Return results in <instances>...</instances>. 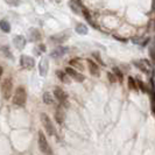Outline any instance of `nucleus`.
<instances>
[{
  "label": "nucleus",
  "mask_w": 155,
  "mask_h": 155,
  "mask_svg": "<svg viewBox=\"0 0 155 155\" xmlns=\"http://www.w3.org/2000/svg\"><path fill=\"white\" fill-rule=\"evenodd\" d=\"M27 101V92L26 89L23 86H19L16 87L15 93L13 96V103L18 105V106H25Z\"/></svg>",
  "instance_id": "f257e3e1"
},
{
  "label": "nucleus",
  "mask_w": 155,
  "mask_h": 155,
  "mask_svg": "<svg viewBox=\"0 0 155 155\" xmlns=\"http://www.w3.org/2000/svg\"><path fill=\"white\" fill-rule=\"evenodd\" d=\"M128 86L131 90H138V85H137L135 79L133 77H128Z\"/></svg>",
  "instance_id": "4be33fe9"
},
{
  "label": "nucleus",
  "mask_w": 155,
  "mask_h": 155,
  "mask_svg": "<svg viewBox=\"0 0 155 155\" xmlns=\"http://www.w3.org/2000/svg\"><path fill=\"white\" fill-rule=\"evenodd\" d=\"M13 92V83L11 78H6L2 83H1V96L5 101H8L12 96Z\"/></svg>",
  "instance_id": "7ed1b4c3"
},
{
  "label": "nucleus",
  "mask_w": 155,
  "mask_h": 155,
  "mask_svg": "<svg viewBox=\"0 0 155 155\" xmlns=\"http://www.w3.org/2000/svg\"><path fill=\"white\" fill-rule=\"evenodd\" d=\"M28 40L31 42H38L41 40V33L38 28H31L28 31Z\"/></svg>",
  "instance_id": "4468645a"
},
{
  "label": "nucleus",
  "mask_w": 155,
  "mask_h": 155,
  "mask_svg": "<svg viewBox=\"0 0 155 155\" xmlns=\"http://www.w3.org/2000/svg\"><path fill=\"white\" fill-rule=\"evenodd\" d=\"M135 83H137V85H139V87L141 89V91H142V92H146V91H147V89L145 87L143 83H142V81H141V79H140L139 77L135 79Z\"/></svg>",
  "instance_id": "393cba45"
},
{
  "label": "nucleus",
  "mask_w": 155,
  "mask_h": 155,
  "mask_svg": "<svg viewBox=\"0 0 155 155\" xmlns=\"http://www.w3.org/2000/svg\"><path fill=\"white\" fill-rule=\"evenodd\" d=\"M93 56L99 61V63H101V65H105V63L103 62V60H101V54H98V51H94V53H93Z\"/></svg>",
  "instance_id": "cd10ccee"
},
{
  "label": "nucleus",
  "mask_w": 155,
  "mask_h": 155,
  "mask_svg": "<svg viewBox=\"0 0 155 155\" xmlns=\"http://www.w3.org/2000/svg\"><path fill=\"white\" fill-rule=\"evenodd\" d=\"M78 62H79L78 60H71V61H70V64H71L72 67H76V68H78V69L84 70V65H83L82 63H78Z\"/></svg>",
  "instance_id": "5701e85b"
},
{
  "label": "nucleus",
  "mask_w": 155,
  "mask_h": 155,
  "mask_svg": "<svg viewBox=\"0 0 155 155\" xmlns=\"http://www.w3.org/2000/svg\"><path fill=\"white\" fill-rule=\"evenodd\" d=\"M34 51L36 55H41L42 53L46 51V46L45 45H38V46L34 48Z\"/></svg>",
  "instance_id": "412c9836"
},
{
  "label": "nucleus",
  "mask_w": 155,
  "mask_h": 155,
  "mask_svg": "<svg viewBox=\"0 0 155 155\" xmlns=\"http://www.w3.org/2000/svg\"><path fill=\"white\" fill-rule=\"evenodd\" d=\"M2 71H4V70H2V68L0 67V78H1V76H2Z\"/></svg>",
  "instance_id": "c85d7f7f"
},
{
  "label": "nucleus",
  "mask_w": 155,
  "mask_h": 155,
  "mask_svg": "<svg viewBox=\"0 0 155 155\" xmlns=\"http://www.w3.org/2000/svg\"><path fill=\"white\" fill-rule=\"evenodd\" d=\"M39 148L43 154H46V155L53 154V150H51V148H50L49 143H48V140H47L46 135L43 134L42 131L39 132Z\"/></svg>",
  "instance_id": "20e7f679"
},
{
  "label": "nucleus",
  "mask_w": 155,
  "mask_h": 155,
  "mask_svg": "<svg viewBox=\"0 0 155 155\" xmlns=\"http://www.w3.org/2000/svg\"><path fill=\"white\" fill-rule=\"evenodd\" d=\"M107 78H109V81L111 83H116L117 82V77L114 76L113 72H107Z\"/></svg>",
  "instance_id": "a878e982"
},
{
  "label": "nucleus",
  "mask_w": 155,
  "mask_h": 155,
  "mask_svg": "<svg viewBox=\"0 0 155 155\" xmlns=\"http://www.w3.org/2000/svg\"><path fill=\"white\" fill-rule=\"evenodd\" d=\"M69 6H70V8L75 12V13H81V11H82V5L78 2L77 0H70V2H69Z\"/></svg>",
  "instance_id": "dca6fc26"
},
{
  "label": "nucleus",
  "mask_w": 155,
  "mask_h": 155,
  "mask_svg": "<svg viewBox=\"0 0 155 155\" xmlns=\"http://www.w3.org/2000/svg\"><path fill=\"white\" fill-rule=\"evenodd\" d=\"M69 31H65L63 33H58V34H55L53 36H50V41H53L55 45H61V43H64L67 40L69 39L70 34Z\"/></svg>",
  "instance_id": "0eeeda50"
},
{
  "label": "nucleus",
  "mask_w": 155,
  "mask_h": 155,
  "mask_svg": "<svg viewBox=\"0 0 155 155\" xmlns=\"http://www.w3.org/2000/svg\"><path fill=\"white\" fill-rule=\"evenodd\" d=\"M13 43H14V46H15L16 49H19V50H22L23 48L26 47L27 40L25 39L22 35H16L15 38L13 39Z\"/></svg>",
  "instance_id": "2eb2a0df"
},
{
  "label": "nucleus",
  "mask_w": 155,
  "mask_h": 155,
  "mask_svg": "<svg viewBox=\"0 0 155 155\" xmlns=\"http://www.w3.org/2000/svg\"><path fill=\"white\" fill-rule=\"evenodd\" d=\"M54 97L62 104V106H68V94L61 87L56 86L54 89Z\"/></svg>",
  "instance_id": "39448f33"
},
{
  "label": "nucleus",
  "mask_w": 155,
  "mask_h": 155,
  "mask_svg": "<svg viewBox=\"0 0 155 155\" xmlns=\"http://www.w3.org/2000/svg\"><path fill=\"white\" fill-rule=\"evenodd\" d=\"M68 51H69V48H68V47L60 46V47H57V48H55L54 50L50 53V56H51L53 58H60V57L64 56Z\"/></svg>",
  "instance_id": "9d476101"
},
{
  "label": "nucleus",
  "mask_w": 155,
  "mask_h": 155,
  "mask_svg": "<svg viewBox=\"0 0 155 155\" xmlns=\"http://www.w3.org/2000/svg\"><path fill=\"white\" fill-rule=\"evenodd\" d=\"M0 29L4 33H9L11 31V25L6 20H1L0 21Z\"/></svg>",
  "instance_id": "aec40b11"
},
{
  "label": "nucleus",
  "mask_w": 155,
  "mask_h": 155,
  "mask_svg": "<svg viewBox=\"0 0 155 155\" xmlns=\"http://www.w3.org/2000/svg\"><path fill=\"white\" fill-rule=\"evenodd\" d=\"M75 31H76L77 34L85 35V34H87V27H86L85 25H83V23H78L77 26H76V28H75Z\"/></svg>",
  "instance_id": "a211bd4d"
},
{
  "label": "nucleus",
  "mask_w": 155,
  "mask_h": 155,
  "mask_svg": "<svg viewBox=\"0 0 155 155\" xmlns=\"http://www.w3.org/2000/svg\"><path fill=\"white\" fill-rule=\"evenodd\" d=\"M87 62V65H89V70H90V74L94 76V77H99L101 76V70H99V67L96 62H93L92 60H86Z\"/></svg>",
  "instance_id": "9b49d317"
},
{
  "label": "nucleus",
  "mask_w": 155,
  "mask_h": 155,
  "mask_svg": "<svg viewBox=\"0 0 155 155\" xmlns=\"http://www.w3.org/2000/svg\"><path fill=\"white\" fill-rule=\"evenodd\" d=\"M55 119L58 124L62 125L65 120V111H64V107L63 106H58L56 111H55Z\"/></svg>",
  "instance_id": "ddd939ff"
},
{
  "label": "nucleus",
  "mask_w": 155,
  "mask_h": 155,
  "mask_svg": "<svg viewBox=\"0 0 155 155\" xmlns=\"http://www.w3.org/2000/svg\"><path fill=\"white\" fill-rule=\"evenodd\" d=\"M40 117H41V123L43 125L46 132L48 133V135H50V137L56 135V128H55V126L53 125V121L49 118V116L46 114V113H41Z\"/></svg>",
  "instance_id": "f03ea898"
},
{
  "label": "nucleus",
  "mask_w": 155,
  "mask_h": 155,
  "mask_svg": "<svg viewBox=\"0 0 155 155\" xmlns=\"http://www.w3.org/2000/svg\"><path fill=\"white\" fill-rule=\"evenodd\" d=\"M42 101H43V103H45V104H47V105H51V104L54 103L53 96H51L49 92L43 93V96H42Z\"/></svg>",
  "instance_id": "6ab92c4d"
},
{
  "label": "nucleus",
  "mask_w": 155,
  "mask_h": 155,
  "mask_svg": "<svg viewBox=\"0 0 155 155\" xmlns=\"http://www.w3.org/2000/svg\"><path fill=\"white\" fill-rule=\"evenodd\" d=\"M134 65L140 69L142 72H149L152 71V64L148 62L147 60H138V61H134Z\"/></svg>",
  "instance_id": "1a4fd4ad"
},
{
  "label": "nucleus",
  "mask_w": 155,
  "mask_h": 155,
  "mask_svg": "<svg viewBox=\"0 0 155 155\" xmlns=\"http://www.w3.org/2000/svg\"><path fill=\"white\" fill-rule=\"evenodd\" d=\"M6 2L11 6H19L21 1L20 0H6Z\"/></svg>",
  "instance_id": "bb28decb"
},
{
  "label": "nucleus",
  "mask_w": 155,
  "mask_h": 155,
  "mask_svg": "<svg viewBox=\"0 0 155 155\" xmlns=\"http://www.w3.org/2000/svg\"><path fill=\"white\" fill-rule=\"evenodd\" d=\"M113 71H114V76L117 77V79H118L119 82H123V74H121L120 69H118V68H113Z\"/></svg>",
  "instance_id": "b1692460"
},
{
  "label": "nucleus",
  "mask_w": 155,
  "mask_h": 155,
  "mask_svg": "<svg viewBox=\"0 0 155 155\" xmlns=\"http://www.w3.org/2000/svg\"><path fill=\"white\" fill-rule=\"evenodd\" d=\"M56 75H57V77L60 78L63 83H65V84H69V83H70V77L67 75V74H65V71L57 70V71H56Z\"/></svg>",
  "instance_id": "f3484780"
},
{
  "label": "nucleus",
  "mask_w": 155,
  "mask_h": 155,
  "mask_svg": "<svg viewBox=\"0 0 155 155\" xmlns=\"http://www.w3.org/2000/svg\"><path fill=\"white\" fill-rule=\"evenodd\" d=\"M39 69H40V75L41 76H47L48 74V70H49V62H48V58L46 57H42L41 61L39 63Z\"/></svg>",
  "instance_id": "f8f14e48"
},
{
  "label": "nucleus",
  "mask_w": 155,
  "mask_h": 155,
  "mask_svg": "<svg viewBox=\"0 0 155 155\" xmlns=\"http://www.w3.org/2000/svg\"><path fill=\"white\" fill-rule=\"evenodd\" d=\"M20 64L23 69L26 70H31L34 67H35V61L34 58L31 57V56H27V55H22L20 57Z\"/></svg>",
  "instance_id": "6e6552de"
},
{
  "label": "nucleus",
  "mask_w": 155,
  "mask_h": 155,
  "mask_svg": "<svg viewBox=\"0 0 155 155\" xmlns=\"http://www.w3.org/2000/svg\"><path fill=\"white\" fill-rule=\"evenodd\" d=\"M65 74L71 77L74 81H76V82H79V83H82V82H84L85 81V76L83 75V74H81V72H78L77 70H75L74 68H71V67H68V68H65Z\"/></svg>",
  "instance_id": "423d86ee"
}]
</instances>
